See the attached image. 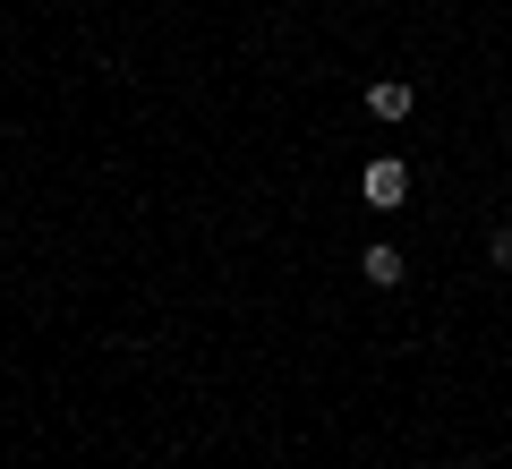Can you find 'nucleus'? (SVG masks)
<instances>
[{
	"instance_id": "2",
	"label": "nucleus",
	"mask_w": 512,
	"mask_h": 469,
	"mask_svg": "<svg viewBox=\"0 0 512 469\" xmlns=\"http://www.w3.org/2000/svg\"><path fill=\"white\" fill-rule=\"evenodd\" d=\"M367 111H376V120H410V86L402 77H376V86H367Z\"/></svg>"
},
{
	"instance_id": "4",
	"label": "nucleus",
	"mask_w": 512,
	"mask_h": 469,
	"mask_svg": "<svg viewBox=\"0 0 512 469\" xmlns=\"http://www.w3.org/2000/svg\"><path fill=\"white\" fill-rule=\"evenodd\" d=\"M495 265H512V231H495Z\"/></svg>"
},
{
	"instance_id": "1",
	"label": "nucleus",
	"mask_w": 512,
	"mask_h": 469,
	"mask_svg": "<svg viewBox=\"0 0 512 469\" xmlns=\"http://www.w3.org/2000/svg\"><path fill=\"white\" fill-rule=\"evenodd\" d=\"M359 197H367V205H402V197H410V163H393V154L367 163V171H359Z\"/></svg>"
},
{
	"instance_id": "3",
	"label": "nucleus",
	"mask_w": 512,
	"mask_h": 469,
	"mask_svg": "<svg viewBox=\"0 0 512 469\" xmlns=\"http://www.w3.org/2000/svg\"><path fill=\"white\" fill-rule=\"evenodd\" d=\"M359 273H367L376 290H393V282H402V248H367V256H359Z\"/></svg>"
}]
</instances>
